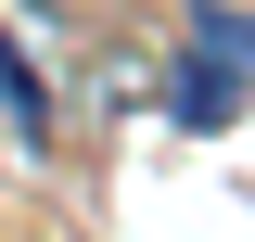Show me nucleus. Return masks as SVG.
I'll return each instance as SVG.
<instances>
[{
	"label": "nucleus",
	"instance_id": "obj_1",
	"mask_svg": "<svg viewBox=\"0 0 255 242\" xmlns=\"http://www.w3.org/2000/svg\"><path fill=\"white\" fill-rule=\"evenodd\" d=\"M166 115H179L191 140H230V127H243V0H191V13H179Z\"/></svg>",
	"mask_w": 255,
	"mask_h": 242
}]
</instances>
